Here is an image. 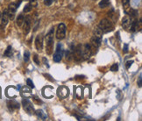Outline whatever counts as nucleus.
<instances>
[{
	"label": "nucleus",
	"mask_w": 142,
	"mask_h": 121,
	"mask_svg": "<svg viewBox=\"0 0 142 121\" xmlns=\"http://www.w3.org/2000/svg\"><path fill=\"white\" fill-rule=\"evenodd\" d=\"M92 55V50L89 44H85L83 48L82 49V59L83 60H88L89 59L90 55Z\"/></svg>",
	"instance_id": "39448f33"
},
{
	"label": "nucleus",
	"mask_w": 142,
	"mask_h": 121,
	"mask_svg": "<svg viewBox=\"0 0 142 121\" xmlns=\"http://www.w3.org/2000/svg\"><path fill=\"white\" fill-rule=\"evenodd\" d=\"M137 27H138V22H137V20H132V21H131V23H130V25H129L130 31L133 33V32H135L137 30Z\"/></svg>",
	"instance_id": "f3484780"
},
{
	"label": "nucleus",
	"mask_w": 142,
	"mask_h": 121,
	"mask_svg": "<svg viewBox=\"0 0 142 121\" xmlns=\"http://www.w3.org/2000/svg\"><path fill=\"white\" fill-rule=\"evenodd\" d=\"M132 19L128 15L124 16V18H123L122 25H123V26L125 28V29H127V28L129 27V25H130V23H131V21H132Z\"/></svg>",
	"instance_id": "4468645a"
},
{
	"label": "nucleus",
	"mask_w": 142,
	"mask_h": 121,
	"mask_svg": "<svg viewBox=\"0 0 142 121\" xmlns=\"http://www.w3.org/2000/svg\"><path fill=\"white\" fill-rule=\"evenodd\" d=\"M98 27L102 30L103 33H109L114 29V25L110 20H107V19H104L100 21Z\"/></svg>",
	"instance_id": "f03ea898"
},
{
	"label": "nucleus",
	"mask_w": 142,
	"mask_h": 121,
	"mask_svg": "<svg viewBox=\"0 0 142 121\" xmlns=\"http://www.w3.org/2000/svg\"><path fill=\"white\" fill-rule=\"evenodd\" d=\"M53 4V0H44V4L47 6H49Z\"/></svg>",
	"instance_id": "cd10ccee"
},
{
	"label": "nucleus",
	"mask_w": 142,
	"mask_h": 121,
	"mask_svg": "<svg viewBox=\"0 0 142 121\" xmlns=\"http://www.w3.org/2000/svg\"><path fill=\"white\" fill-rule=\"evenodd\" d=\"M0 18H1V12H0Z\"/></svg>",
	"instance_id": "473e14b6"
},
{
	"label": "nucleus",
	"mask_w": 142,
	"mask_h": 121,
	"mask_svg": "<svg viewBox=\"0 0 142 121\" xmlns=\"http://www.w3.org/2000/svg\"><path fill=\"white\" fill-rule=\"evenodd\" d=\"M32 9H33V5H32L31 4H27L26 6H25V8H24V12H29L32 11Z\"/></svg>",
	"instance_id": "5701e85b"
},
{
	"label": "nucleus",
	"mask_w": 142,
	"mask_h": 121,
	"mask_svg": "<svg viewBox=\"0 0 142 121\" xmlns=\"http://www.w3.org/2000/svg\"><path fill=\"white\" fill-rule=\"evenodd\" d=\"M132 60H128L127 62H126V64H125V67H126V68H129L131 66H132Z\"/></svg>",
	"instance_id": "c756f323"
},
{
	"label": "nucleus",
	"mask_w": 142,
	"mask_h": 121,
	"mask_svg": "<svg viewBox=\"0 0 142 121\" xmlns=\"http://www.w3.org/2000/svg\"><path fill=\"white\" fill-rule=\"evenodd\" d=\"M56 38L58 40H63L66 37V25L63 23H61L57 27V31H56Z\"/></svg>",
	"instance_id": "20e7f679"
},
{
	"label": "nucleus",
	"mask_w": 142,
	"mask_h": 121,
	"mask_svg": "<svg viewBox=\"0 0 142 121\" xmlns=\"http://www.w3.org/2000/svg\"><path fill=\"white\" fill-rule=\"evenodd\" d=\"M7 106L11 111H13L14 110L19 109V103L15 100H9L7 101Z\"/></svg>",
	"instance_id": "9b49d317"
},
{
	"label": "nucleus",
	"mask_w": 142,
	"mask_h": 121,
	"mask_svg": "<svg viewBox=\"0 0 142 121\" xmlns=\"http://www.w3.org/2000/svg\"><path fill=\"white\" fill-rule=\"evenodd\" d=\"M29 59H30V53L28 51H26L25 54H24V60L25 61H28Z\"/></svg>",
	"instance_id": "b1692460"
},
{
	"label": "nucleus",
	"mask_w": 142,
	"mask_h": 121,
	"mask_svg": "<svg viewBox=\"0 0 142 121\" xmlns=\"http://www.w3.org/2000/svg\"><path fill=\"white\" fill-rule=\"evenodd\" d=\"M35 47L38 51H41L43 48V35L39 34L35 39Z\"/></svg>",
	"instance_id": "9d476101"
},
{
	"label": "nucleus",
	"mask_w": 142,
	"mask_h": 121,
	"mask_svg": "<svg viewBox=\"0 0 142 121\" xmlns=\"http://www.w3.org/2000/svg\"><path fill=\"white\" fill-rule=\"evenodd\" d=\"M129 6H130V0H123V7L125 12L128 11Z\"/></svg>",
	"instance_id": "412c9836"
},
{
	"label": "nucleus",
	"mask_w": 142,
	"mask_h": 121,
	"mask_svg": "<svg viewBox=\"0 0 142 121\" xmlns=\"http://www.w3.org/2000/svg\"><path fill=\"white\" fill-rule=\"evenodd\" d=\"M124 53H127V52H128V45H127V44H125V45H124Z\"/></svg>",
	"instance_id": "2f4dec72"
},
{
	"label": "nucleus",
	"mask_w": 142,
	"mask_h": 121,
	"mask_svg": "<svg viewBox=\"0 0 142 121\" xmlns=\"http://www.w3.org/2000/svg\"><path fill=\"white\" fill-rule=\"evenodd\" d=\"M53 51V28H52L46 36V52L47 55H52Z\"/></svg>",
	"instance_id": "f257e3e1"
},
{
	"label": "nucleus",
	"mask_w": 142,
	"mask_h": 121,
	"mask_svg": "<svg viewBox=\"0 0 142 121\" xmlns=\"http://www.w3.org/2000/svg\"><path fill=\"white\" fill-rule=\"evenodd\" d=\"M72 56L75 60L79 61L82 60V46L78 45L75 49L72 51Z\"/></svg>",
	"instance_id": "0eeeda50"
},
{
	"label": "nucleus",
	"mask_w": 142,
	"mask_h": 121,
	"mask_svg": "<svg viewBox=\"0 0 142 121\" xmlns=\"http://www.w3.org/2000/svg\"><path fill=\"white\" fill-rule=\"evenodd\" d=\"M9 22V15H8L7 10H4V12L2 14V20H1V23L3 25H6Z\"/></svg>",
	"instance_id": "2eb2a0df"
},
{
	"label": "nucleus",
	"mask_w": 142,
	"mask_h": 121,
	"mask_svg": "<svg viewBox=\"0 0 142 121\" xmlns=\"http://www.w3.org/2000/svg\"><path fill=\"white\" fill-rule=\"evenodd\" d=\"M118 65L117 63H115V64H113L112 66L110 67V70L111 71H118Z\"/></svg>",
	"instance_id": "a878e982"
},
{
	"label": "nucleus",
	"mask_w": 142,
	"mask_h": 121,
	"mask_svg": "<svg viewBox=\"0 0 142 121\" xmlns=\"http://www.w3.org/2000/svg\"><path fill=\"white\" fill-rule=\"evenodd\" d=\"M94 36H96V37L100 38V39H102V36H103V32H102V30H101L99 27L96 28V30H95V32H94Z\"/></svg>",
	"instance_id": "6ab92c4d"
},
{
	"label": "nucleus",
	"mask_w": 142,
	"mask_h": 121,
	"mask_svg": "<svg viewBox=\"0 0 142 121\" xmlns=\"http://www.w3.org/2000/svg\"><path fill=\"white\" fill-rule=\"evenodd\" d=\"M57 94H58V96L60 97V98H67L69 94V88H67L65 86H61V87H59V89H58Z\"/></svg>",
	"instance_id": "6e6552de"
},
{
	"label": "nucleus",
	"mask_w": 142,
	"mask_h": 121,
	"mask_svg": "<svg viewBox=\"0 0 142 121\" xmlns=\"http://www.w3.org/2000/svg\"><path fill=\"white\" fill-rule=\"evenodd\" d=\"M62 55H63V48H62V45L61 43H58L57 47H56V50H55V53L53 54V59L55 62H59L61 61V60L62 59Z\"/></svg>",
	"instance_id": "7ed1b4c3"
},
{
	"label": "nucleus",
	"mask_w": 142,
	"mask_h": 121,
	"mask_svg": "<svg viewBox=\"0 0 142 121\" xmlns=\"http://www.w3.org/2000/svg\"><path fill=\"white\" fill-rule=\"evenodd\" d=\"M26 82H27L28 86H30V88H32V89L34 88V82H33V81H32L31 79H27V80H26Z\"/></svg>",
	"instance_id": "393cba45"
},
{
	"label": "nucleus",
	"mask_w": 142,
	"mask_h": 121,
	"mask_svg": "<svg viewBox=\"0 0 142 121\" xmlns=\"http://www.w3.org/2000/svg\"><path fill=\"white\" fill-rule=\"evenodd\" d=\"M24 20H25V17H24L23 14H19V15L18 16V18H17V20H16V23H17V25H18V26H22V25H23L24 23Z\"/></svg>",
	"instance_id": "a211bd4d"
},
{
	"label": "nucleus",
	"mask_w": 142,
	"mask_h": 121,
	"mask_svg": "<svg viewBox=\"0 0 142 121\" xmlns=\"http://www.w3.org/2000/svg\"><path fill=\"white\" fill-rule=\"evenodd\" d=\"M35 113H36V115L38 116V118H39V119H42V120H46V119H47V114H46L45 111H42V110H37Z\"/></svg>",
	"instance_id": "dca6fc26"
},
{
	"label": "nucleus",
	"mask_w": 142,
	"mask_h": 121,
	"mask_svg": "<svg viewBox=\"0 0 142 121\" xmlns=\"http://www.w3.org/2000/svg\"><path fill=\"white\" fill-rule=\"evenodd\" d=\"M22 104H23L24 110H25L28 114L32 115V114L34 113V106H33V103H32L28 99L22 100Z\"/></svg>",
	"instance_id": "423d86ee"
},
{
	"label": "nucleus",
	"mask_w": 142,
	"mask_h": 121,
	"mask_svg": "<svg viewBox=\"0 0 142 121\" xmlns=\"http://www.w3.org/2000/svg\"><path fill=\"white\" fill-rule=\"evenodd\" d=\"M4 55H5V56H8V57H10L12 55V47H11V46H9V47H7V49H6L5 52H4Z\"/></svg>",
	"instance_id": "4be33fe9"
},
{
	"label": "nucleus",
	"mask_w": 142,
	"mask_h": 121,
	"mask_svg": "<svg viewBox=\"0 0 142 121\" xmlns=\"http://www.w3.org/2000/svg\"><path fill=\"white\" fill-rule=\"evenodd\" d=\"M101 40L100 38H97L96 36L93 35V37L91 38V45L90 47H93V48L96 49V51L97 50V48L99 47V46L101 45Z\"/></svg>",
	"instance_id": "ddd939ff"
},
{
	"label": "nucleus",
	"mask_w": 142,
	"mask_h": 121,
	"mask_svg": "<svg viewBox=\"0 0 142 121\" xmlns=\"http://www.w3.org/2000/svg\"><path fill=\"white\" fill-rule=\"evenodd\" d=\"M141 83H142V76H141V75H140V76H139V81H138V85H139V87H141Z\"/></svg>",
	"instance_id": "c85d7f7f"
},
{
	"label": "nucleus",
	"mask_w": 142,
	"mask_h": 121,
	"mask_svg": "<svg viewBox=\"0 0 142 121\" xmlns=\"http://www.w3.org/2000/svg\"><path fill=\"white\" fill-rule=\"evenodd\" d=\"M110 4V0H102L100 3H99V6L101 8H105Z\"/></svg>",
	"instance_id": "aec40b11"
},
{
	"label": "nucleus",
	"mask_w": 142,
	"mask_h": 121,
	"mask_svg": "<svg viewBox=\"0 0 142 121\" xmlns=\"http://www.w3.org/2000/svg\"><path fill=\"white\" fill-rule=\"evenodd\" d=\"M24 33L25 34H27L31 30V18L30 16H26L24 20Z\"/></svg>",
	"instance_id": "1a4fd4ad"
},
{
	"label": "nucleus",
	"mask_w": 142,
	"mask_h": 121,
	"mask_svg": "<svg viewBox=\"0 0 142 121\" xmlns=\"http://www.w3.org/2000/svg\"><path fill=\"white\" fill-rule=\"evenodd\" d=\"M34 62H35L36 64L39 65V59H38V55H37V54H34Z\"/></svg>",
	"instance_id": "bb28decb"
},
{
	"label": "nucleus",
	"mask_w": 142,
	"mask_h": 121,
	"mask_svg": "<svg viewBox=\"0 0 142 121\" xmlns=\"http://www.w3.org/2000/svg\"><path fill=\"white\" fill-rule=\"evenodd\" d=\"M33 98H34V99L35 100L36 102H38V103H42V102L40 101V100H39V98H37V97H36V96H33Z\"/></svg>",
	"instance_id": "7c9ffc66"
},
{
	"label": "nucleus",
	"mask_w": 142,
	"mask_h": 121,
	"mask_svg": "<svg viewBox=\"0 0 142 121\" xmlns=\"http://www.w3.org/2000/svg\"><path fill=\"white\" fill-rule=\"evenodd\" d=\"M17 8H18V6L16 5V4H14V3H12V4H9V7H8V15H9V19H13V16L14 14H15L16 12V10H17Z\"/></svg>",
	"instance_id": "f8f14e48"
}]
</instances>
